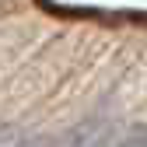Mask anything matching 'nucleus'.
<instances>
[{
	"mask_svg": "<svg viewBox=\"0 0 147 147\" xmlns=\"http://www.w3.org/2000/svg\"><path fill=\"white\" fill-rule=\"evenodd\" d=\"M95 147H147V123H130V126H112Z\"/></svg>",
	"mask_w": 147,
	"mask_h": 147,
	"instance_id": "nucleus-1",
	"label": "nucleus"
},
{
	"mask_svg": "<svg viewBox=\"0 0 147 147\" xmlns=\"http://www.w3.org/2000/svg\"><path fill=\"white\" fill-rule=\"evenodd\" d=\"M0 147H42V144H21V140H18V137L11 133L7 140H0Z\"/></svg>",
	"mask_w": 147,
	"mask_h": 147,
	"instance_id": "nucleus-2",
	"label": "nucleus"
}]
</instances>
